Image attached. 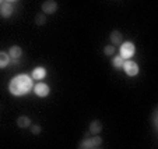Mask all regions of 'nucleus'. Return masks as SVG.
<instances>
[{
  "instance_id": "nucleus-1",
  "label": "nucleus",
  "mask_w": 158,
  "mask_h": 149,
  "mask_svg": "<svg viewBox=\"0 0 158 149\" xmlns=\"http://www.w3.org/2000/svg\"><path fill=\"white\" fill-rule=\"evenodd\" d=\"M34 88V80L28 74H18L10 81L9 92L14 96H24Z\"/></svg>"
},
{
  "instance_id": "nucleus-2",
  "label": "nucleus",
  "mask_w": 158,
  "mask_h": 149,
  "mask_svg": "<svg viewBox=\"0 0 158 149\" xmlns=\"http://www.w3.org/2000/svg\"><path fill=\"white\" fill-rule=\"evenodd\" d=\"M136 53V45L133 42L130 41H126V42H122L120 43V48H119V54L123 57L125 60H129L134 56Z\"/></svg>"
},
{
  "instance_id": "nucleus-3",
  "label": "nucleus",
  "mask_w": 158,
  "mask_h": 149,
  "mask_svg": "<svg viewBox=\"0 0 158 149\" xmlns=\"http://www.w3.org/2000/svg\"><path fill=\"white\" fill-rule=\"evenodd\" d=\"M123 70H125L126 75H129V77H136V75L139 74V71H140V67H139V64L136 61H133V60H125V63H123Z\"/></svg>"
},
{
  "instance_id": "nucleus-4",
  "label": "nucleus",
  "mask_w": 158,
  "mask_h": 149,
  "mask_svg": "<svg viewBox=\"0 0 158 149\" xmlns=\"http://www.w3.org/2000/svg\"><path fill=\"white\" fill-rule=\"evenodd\" d=\"M32 89H34V92H35V95L39 96V98H46V96L51 93V87L45 82H38Z\"/></svg>"
},
{
  "instance_id": "nucleus-5",
  "label": "nucleus",
  "mask_w": 158,
  "mask_h": 149,
  "mask_svg": "<svg viewBox=\"0 0 158 149\" xmlns=\"http://www.w3.org/2000/svg\"><path fill=\"white\" fill-rule=\"evenodd\" d=\"M57 3L55 0H45L44 3H42V13L46 15H51V14H55L57 11Z\"/></svg>"
},
{
  "instance_id": "nucleus-6",
  "label": "nucleus",
  "mask_w": 158,
  "mask_h": 149,
  "mask_svg": "<svg viewBox=\"0 0 158 149\" xmlns=\"http://www.w3.org/2000/svg\"><path fill=\"white\" fill-rule=\"evenodd\" d=\"M14 13V7L9 2H3L0 4V17L2 18H10Z\"/></svg>"
},
{
  "instance_id": "nucleus-7",
  "label": "nucleus",
  "mask_w": 158,
  "mask_h": 149,
  "mask_svg": "<svg viewBox=\"0 0 158 149\" xmlns=\"http://www.w3.org/2000/svg\"><path fill=\"white\" fill-rule=\"evenodd\" d=\"M46 77V69L45 67H35L31 73V78L36 81H42L44 78Z\"/></svg>"
},
{
  "instance_id": "nucleus-8",
  "label": "nucleus",
  "mask_w": 158,
  "mask_h": 149,
  "mask_svg": "<svg viewBox=\"0 0 158 149\" xmlns=\"http://www.w3.org/2000/svg\"><path fill=\"white\" fill-rule=\"evenodd\" d=\"M102 128H104V124H102L101 120H93V121L89 123V132L93 135L99 134L102 131Z\"/></svg>"
},
{
  "instance_id": "nucleus-9",
  "label": "nucleus",
  "mask_w": 158,
  "mask_h": 149,
  "mask_svg": "<svg viewBox=\"0 0 158 149\" xmlns=\"http://www.w3.org/2000/svg\"><path fill=\"white\" fill-rule=\"evenodd\" d=\"M122 41H123V36H122V33H120V31L115 29V31L110 32V42H112V45L114 46L115 45H120Z\"/></svg>"
},
{
  "instance_id": "nucleus-10",
  "label": "nucleus",
  "mask_w": 158,
  "mask_h": 149,
  "mask_svg": "<svg viewBox=\"0 0 158 149\" xmlns=\"http://www.w3.org/2000/svg\"><path fill=\"white\" fill-rule=\"evenodd\" d=\"M7 53H9L10 59H20V57L23 56V49H21L20 46H11Z\"/></svg>"
},
{
  "instance_id": "nucleus-11",
  "label": "nucleus",
  "mask_w": 158,
  "mask_h": 149,
  "mask_svg": "<svg viewBox=\"0 0 158 149\" xmlns=\"http://www.w3.org/2000/svg\"><path fill=\"white\" fill-rule=\"evenodd\" d=\"M31 119L28 116H20L17 119V125L20 127V128H28V127H31Z\"/></svg>"
},
{
  "instance_id": "nucleus-12",
  "label": "nucleus",
  "mask_w": 158,
  "mask_h": 149,
  "mask_svg": "<svg viewBox=\"0 0 158 149\" xmlns=\"http://www.w3.org/2000/svg\"><path fill=\"white\" fill-rule=\"evenodd\" d=\"M78 148H81V149H95L94 142H93V138H91V137H89V138H84V139L80 142Z\"/></svg>"
},
{
  "instance_id": "nucleus-13",
  "label": "nucleus",
  "mask_w": 158,
  "mask_h": 149,
  "mask_svg": "<svg viewBox=\"0 0 158 149\" xmlns=\"http://www.w3.org/2000/svg\"><path fill=\"white\" fill-rule=\"evenodd\" d=\"M10 56L9 53H6V52H0V69H4V67H7L10 64Z\"/></svg>"
},
{
  "instance_id": "nucleus-14",
  "label": "nucleus",
  "mask_w": 158,
  "mask_h": 149,
  "mask_svg": "<svg viewBox=\"0 0 158 149\" xmlns=\"http://www.w3.org/2000/svg\"><path fill=\"white\" fill-rule=\"evenodd\" d=\"M123 63H125V59H123L120 54L119 56H115L114 59H112V66H114L115 70H122Z\"/></svg>"
},
{
  "instance_id": "nucleus-15",
  "label": "nucleus",
  "mask_w": 158,
  "mask_h": 149,
  "mask_svg": "<svg viewBox=\"0 0 158 149\" xmlns=\"http://www.w3.org/2000/svg\"><path fill=\"white\" fill-rule=\"evenodd\" d=\"M46 22V14L44 13H39V14L35 15V24L36 25H44Z\"/></svg>"
},
{
  "instance_id": "nucleus-16",
  "label": "nucleus",
  "mask_w": 158,
  "mask_h": 149,
  "mask_svg": "<svg viewBox=\"0 0 158 149\" xmlns=\"http://www.w3.org/2000/svg\"><path fill=\"white\" fill-rule=\"evenodd\" d=\"M104 53L106 54V56H114L115 53V46L114 45H108L104 48Z\"/></svg>"
},
{
  "instance_id": "nucleus-17",
  "label": "nucleus",
  "mask_w": 158,
  "mask_h": 149,
  "mask_svg": "<svg viewBox=\"0 0 158 149\" xmlns=\"http://www.w3.org/2000/svg\"><path fill=\"white\" fill-rule=\"evenodd\" d=\"M93 142H94V146H95V148H99V146L102 145V138L99 137L98 134H95V135H93Z\"/></svg>"
},
{
  "instance_id": "nucleus-18",
  "label": "nucleus",
  "mask_w": 158,
  "mask_h": 149,
  "mask_svg": "<svg viewBox=\"0 0 158 149\" xmlns=\"http://www.w3.org/2000/svg\"><path fill=\"white\" fill-rule=\"evenodd\" d=\"M31 131H32V134H35V135L41 134V125H38V124L31 125Z\"/></svg>"
},
{
  "instance_id": "nucleus-19",
  "label": "nucleus",
  "mask_w": 158,
  "mask_h": 149,
  "mask_svg": "<svg viewBox=\"0 0 158 149\" xmlns=\"http://www.w3.org/2000/svg\"><path fill=\"white\" fill-rule=\"evenodd\" d=\"M152 124H154V128L157 130V112H154V114H152Z\"/></svg>"
},
{
  "instance_id": "nucleus-20",
  "label": "nucleus",
  "mask_w": 158,
  "mask_h": 149,
  "mask_svg": "<svg viewBox=\"0 0 158 149\" xmlns=\"http://www.w3.org/2000/svg\"><path fill=\"white\" fill-rule=\"evenodd\" d=\"M4 2H9V3H14V2H18V0H4Z\"/></svg>"
},
{
  "instance_id": "nucleus-21",
  "label": "nucleus",
  "mask_w": 158,
  "mask_h": 149,
  "mask_svg": "<svg viewBox=\"0 0 158 149\" xmlns=\"http://www.w3.org/2000/svg\"><path fill=\"white\" fill-rule=\"evenodd\" d=\"M3 2H4V0H0V4H2V3H3Z\"/></svg>"
}]
</instances>
